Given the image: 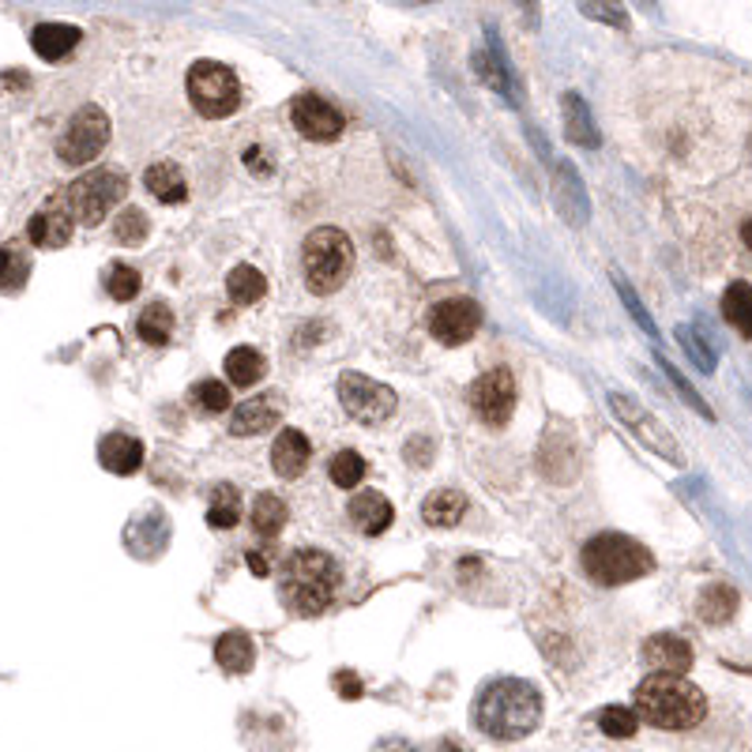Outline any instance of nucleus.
<instances>
[{"mask_svg": "<svg viewBox=\"0 0 752 752\" xmlns=\"http://www.w3.org/2000/svg\"><path fill=\"white\" fill-rule=\"evenodd\" d=\"M301 264H305V283H309L313 294H320V298L324 294H335L354 271L350 237L335 230V226H320V230L305 237Z\"/></svg>", "mask_w": 752, "mask_h": 752, "instance_id": "5", "label": "nucleus"}, {"mask_svg": "<svg viewBox=\"0 0 752 752\" xmlns=\"http://www.w3.org/2000/svg\"><path fill=\"white\" fill-rule=\"evenodd\" d=\"M474 68H478V76L486 79L493 91L508 95V102H520L516 79H512V68H508V57L501 53V42H497V34H493V27H489V53H474Z\"/></svg>", "mask_w": 752, "mask_h": 752, "instance_id": "19", "label": "nucleus"}, {"mask_svg": "<svg viewBox=\"0 0 752 752\" xmlns=\"http://www.w3.org/2000/svg\"><path fill=\"white\" fill-rule=\"evenodd\" d=\"M722 316L734 332L752 339V286L749 283H730L722 294Z\"/></svg>", "mask_w": 752, "mask_h": 752, "instance_id": "27", "label": "nucleus"}, {"mask_svg": "<svg viewBox=\"0 0 752 752\" xmlns=\"http://www.w3.org/2000/svg\"><path fill=\"white\" fill-rule=\"evenodd\" d=\"M741 241H745L749 249H752V219H749L745 226H741Z\"/></svg>", "mask_w": 752, "mask_h": 752, "instance_id": "49", "label": "nucleus"}, {"mask_svg": "<svg viewBox=\"0 0 752 752\" xmlns=\"http://www.w3.org/2000/svg\"><path fill=\"white\" fill-rule=\"evenodd\" d=\"M738 606H741V595L730 587V583H711L696 602V613H700V621H708V625H726V621H734Z\"/></svg>", "mask_w": 752, "mask_h": 752, "instance_id": "21", "label": "nucleus"}, {"mask_svg": "<svg viewBox=\"0 0 752 752\" xmlns=\"http://www.w3.org/2000/svg\"><path fill=\"white\" fill-rule=\"evenodd\" d=\"M659 365H662V373H666V376H670V380H674V388H677V395H681V399H685V403H689V407H692V410H696V414H704V418H708V422H715V414H711V407H708V403H704V399H700V395H696V392H692V384L685 380V376H681V373H677V369H674V365H670L666 358H659Z\"/></svg>", "mask_w": 752, "mask_h": 752, "instance_id": "41", "label": "nucleus"}, {"mask_svg": "<svg viewBox=\"0 0 752 752\" xmlns=\"http://www.w3.org/2000/svg\"><path fill=\"white\" fill-rule=\"evenodd\" d=\"M136 335H140L144 343H151V346H166V343H170V335H174V313H170V305H162V301L147 305V309L140 313V320H136Z\"/></svg>", "mask_w": 752, "mask_h": 752, "instance_id": "31", "label": "nucleus"}, {"mask_svg": "<svg viewBox=\"0 0 752 752\" xmlns=\"http://www.w3.org/2000/svg\"><path fill=\"white\" fill-rule=\"evenodd\" d=\"M583 16H591V19H606V23H613V27H617V31H629V16L621 12V8L583 4Z\"/></svg>", "mask_w": 752, "mask_h": 752, "instance_id": "43", "label": "nucleus"}, {"mask_svg": "<svg viewBox=\"0 0 752 752\" xmlns=\"http://www.w3.org/2000/svg\"><path fill=\"white\" fill-rule=\"evenodd\" d=\"M708 715V700L692 681L674 674H651L636 689V719L659 730H692Z\"/></svg>", "mask_w": 752, "mask_h": 752, "instance_id": "3", "label": "nucleus"}, {"mask_svg": "<svg viewBox=\"0 0 752 752\" xmlns=\"http://www.w3.org/2000/svg\"><path fill=\"white\" fill-rule=\"evenodd\" d=\"M147 230H151V222H147L144 211H136V207H128L113 219V237L121 245H144L147 241Z\"/></svg>", "mask_w": 752, "mask_h": 752, "instance_id": "37", "label": "nucleus"}, {"mask_svg": "<svg viewBox=\"0 0 752 752\" xmlns=\"http://www.w3.org/2000/svg\"><path fill=\"white\" fill-rule=\"evenodd\" d=\"M31 279V256L19 245H4L0 249V294H19Z\"/></svg>", "mask_w": 752, "mask_h": 752, "instance_id": "32", "label": "nucleus"}, {"mask_svg": "<svg viewBox=\"0 0 752 752\" xmlns=\"http://www.w3.org/2000/svg\"><path fill=\"white\" fill-rule=\"evenodd\" d=\"M125 196H128V177L121 170H113V166L83 174L79 181L65 188V204L79 226H98L106 219V211H110L113 204H121Z\"/></svg>", "mask_w": 752, "mask_h": 752, "instance_id": "6", "label": "nucleus"}, {"mask_svg": "<svg viewBox=\"0 0 752 752\" xmlns=\"http://www.w3.org/2000/svg\"><path fill=\"white\" fill-rule=\"evenodd\" d=\"M144 185L158 204H185V196H188L185 174L177 170L174 162H155L151 170L144 174Z\"/></svg>", "mask_w": 752, "mask_h": 752, "instance_id": "22", "label": "nucleus"}, {"mask_svg": "<svg viewBox=\"0 0 752 752\" xmlns=\"http://www.w3.org/2000/svg\"><path fill=\"white\" fill-rule=\"evenodd\" d=\"M215 662L226 670V674H249L253 662H256V647L245 632H226L215 643Z\"/></svg>", "mask_w": 752, "mask_h": 752, "instance_id": "23", "label": "nucleus"}, {"mask_svg": "<svg viewBox=\"0 0 752 752\" xmlns=\"http://www.w3.org/2000/svg\"><path fill=\"white\" fill-rule=\"evenodd\" d=\"M328 474H332V482H335V486H339V489H354V486H358V482L365 478V459H362L358 452H350V448H346V452H335V455H332V463H328Z\"/></svg>", "mask_w": 752, "mask_h": 752, "instance_id": "35", "label": "nucleus"}, {"mask_svg": "<svg viewBox=\"0 0 752 752\" xmlns=\"http://www.w3.org/2000/svg\"><path fill=\"white\" fill-rule=\"evenodd\" d=\"M241 520V497H237L234 486H215L211 489V504H207V523L215 531H230Z\"/></svg>", "mask_w": 752, "mask_h": 752, "instance_id": "33", "label": "nucleus"}, {"mask_svg": "<svg viewBox=\"0 0 752 752\" xmlns=\"http://www.w3.org/2000/svg\"><path fill=\"white\" fill-rule=\"evenodd\" d=\"M471 407L478 414V422H486L489 429L512 422L516 410V376L508 369H489L471 384Z\"/></svg>", "mask_w": 752, "mask_h": 752, "instance_id": "11", "label": "nucleus"}, {"mask_svg": "<svg viewBox=\"0 0 752 752\" xmlns=\"http://www.w3.org/2000/svg\"><path fill=\"white\" fill-rule=\"evenodd\" d=\"M106 140H110V117L98 110V106H83V110H76L72 121H68L61 144H57V155H61L65 166H87L102 155Z\"/></svg>", "mask_w": 752, "mask_h": 752, "instance_id": "9", "label": "nucleus"}, {"mask_svg": "<svg viewBox=\"0 0 752 752\" xmlns=\"http://www.w3.org/2000/svg\"><path fill=\"white\" fill-rule=\"evenodd\" d=\"M188 98L196 113L204 117H230L241 102V83L226 65L219 61H196L188 68Z\"/></svg>", "mask_w": 752, "mask_h": 752, "instance_id": "7", "label": "nucleus"}, {"mask_svg": "<svg viewBox=\"0 0 752 752\" xmlns=\"http://www.w3.org/2000/svg\"><path fill=\"white\" fill-rule=\"evenodd\" d=\"M106 290L113 294V301H132L136 290H140V271L128 264H113L106 271Z\"/></svg>", "mask_w": 752, "mask_h": 752, "instance_id": "38", "label": "nucleus"}, {"mask_svg": "<svg viewBox=\"0 0 752 752\" xmlns=\"http://www.w3.org/2000/svg\"><path fill=\"white\" fill-rule=\"evenodd\" d=\"M350 523L358 527L362 534H369V538H376V534H384L392 527V520H395V512H392V504L380 497V493H373V489H365V493H358V497L350 501Z\"/></svg>", "mask_w": 752, "mask_h": 752, "instance_id": "18", "label": "nucleus"}, {"mask_svg": "<svg viewBox=\"0 0 752 752\" xmlns=\"http://www.w3.org/2000/svg\"><path fill=\"white\" fill-rule=\"evenodd\" d=\"M290 121L294 128L305 136V140H316V144H328V140H339L343 136V113L335 110L332 102H324L320 95H298L290 102Z\"/></svg>", "mask_w": 752, "mask_h": 752, "instance_id": "13", "label": "nucleus"}, {"mask_svg": "<svg viewBox=\"0 0 752 752\" xmlns=\"http://www.w3.org/2000/svg\"><path fill=\"white\" fill-rule=\"evenodd\" d=\"M72 230H76V219L65 204V192L49 196L31 215V222H27V237H31L38 249H61V245L72 241Z\"/></svg>", "mask_w": 752, "mask_h": 752, "instance_id": "14", "label": "nucleus"}, {"mask_svg": "<svg viewBox=\"0 0 752 752\" xmlns=\"http://www.w3.org/2000/svg\"><path fill=\"white\" fill-rule=\"evenodd\" d=\"M79 38L83 34H79V27H72V23H42V27H34L31 46L42 61H61V57H68L79 46Z\"/></svg>", "mask_w": 752, "mask_h": 752, "instance_id": "20", "label": "nucleus"}, {"mask_svg": "<svg viewBox=\"0 0 752 752\" xmlns=\"http://www.w3.org/2000/svg\"><path fill=\"white\" fill-rule=\"evenodd\" d=\"M98 463L110 474H136L144 463V444L128 437V433H110L98 444Z\"/></svg>", "mask_w": 752, "mask_h": 752, "instance_id": "17", "label": "nucleus"}, {"mask_svg": "<svg viewBox=\"0 0 752 752\" xmlns=\"http://www.w3.org/2000/svg\"><path fill=\"white\" fill-rule=\"evenodd\" d=\"M564 136L576 147H598L595 121H591V110L580 95H564Z\"/></svg>", "mask_w": 752, "mask_h": 752, "instance_id": "26", "label": "nucleus"}, {"mask_svg": "<svg viewBox=\"0 0 752 752\" xmlns=\"http://www.w3.org/2000/svg\"><path fill=\"white\" fill-rule=\"evenodd\" d=\"M264 373H267V362L253 346H234V350L226 354V376H230L234 388H253V384H260Z\"/></svg>", "mask_w": 752, "mask_h": 752, "instance_id": "28", "label": "nucleus"}, {"mask_svg": "<svg viewBox=\"0 0 752 752\" xmlns=\"http://www.w3.org/2000/svg\"><path fill=\"white\" fill-rule=\"evenodd\" d=\"M583 572L598 583V587H621V583L643 580L655 572V553L629 534H595L580 553Z\"/></svg>", "mask_w": 752, "mask_h": 752, "instance_id": "4", "label": "nucleus"}, {"mask_svg": "<svg viewBox=\"0 0 752 752\" xmlns=\"http://www.w3.org/2000/svg\"><path fill=\"white\" fill-rule=\"evenodd\" d=\"M677 343L685 346V354L692 358V365H696L700 373H715V350L700 339L696 328H677Z\"/></svg>", "mask_w": 752, "mask_h": 752, "instance_id": "40", "label": "nucleus"}, {"mask_svg": "<svg viewBox=\"0 0 752 752\" xmlns=\"http://www.w3.org/2000/svg\"><path fill=\"white\" fill-rule=\"evenodd\" d=\"M309 455H313V444L305 433L298 429H283L279 441L271 444V467L275 474H283V478H298L309 467Z\"/></svg>", "mask_w": 752, "mask_h": 752, "instance_id": "16", "label": "nucleus"}, {"mask_svg": "<svg viewBox=\"0 0 752 752\" xmlns=\"http://www.w3.org/2000/svg\"><path fill=\"white\" fill-rule=\"evenodd\" d=\"M376 752H418V749H414L410 741H403V738H392V741H380Z\"/></svg>", "mask_w": 752, "mask_h": 752, "instance_id": "46", "label": "nucleus"}, {"mask_svg": "<svg viewBox=\"0 0 752 752\" xmlns=\"http://www.w3.org/2000/svg\"><path fill=\"white\" fill-rule=\"evenodd\" d=\"M226 290H230V301H237V305H256L267 294V283H264V275L256 271V267L241 264V267H234V271H230Z\"/></svg>", "mask_w": 752, "mask_h": 752, "instance_id": "34", "label": "nucleus"}, {"mask_svg": "<svg viewBox=\"0 0 752 752\" xmlns=\"http://www.w3.org/2000/svg\"><path fill=\"white\" fill-rule=\"evenodd\" d=\"M429 448L433 444L425 441V437H418V441H410L407 444V463H418V467H429L433 463V455H429Z\"/></svg>", "mask_w": 752, "mask_h": 752, "instance_id": "45", "label": "nucleus"}, {"mask_svg": "<svg viewBox=\"0 0 752 752\" xmlns=\"http://www.w3.org/2000/svg\"><path fill=\"white\" fill-rule=\"evenodd\" d=\"M249 568H253V576H271V564H267V557H260V553H249Z\"/></svg>", "mask_w": 752, "mask_h": 752, "instance_id": "47", "label": "nucleus"}, {"mask_svg": "<svg viewBox=\"0 0 752 752\" xmlns=\"http://www.w3.org/2000/svg\"><path fill=\"white\" fill-rule=\"evenodd\" d=\"M245 162H249L256 174H267V170H271V166H267V158L260 162V155H256V147H249V151H245Z\"/></svg>", "mask_w": 752, "mask_h": 752, "instance_id": "48", "label": "nucleus"}, {"mask_svg": "<svg viewBox=\"0 0 752 752\" xmlns=\"http://www.w3.org/2000/svg\"><path fill=\"white\" fill-rule=\"evenodd\" d=\"M339 564L324 550H298L283 561L279 572V598L298 617H316L339 595Z\"/></svg>", "mask_w": 752, "mask_h": 752, "instance_id": "2", "label": "nucleus"}, {"mask_svg": "<svg viewBox=\"0 0 752 752\" xmlns=\"http://www.w3.org/2000/svg\"><path fill=\"white\" fill-rule=\"evenodd\" d=\"M335 692H339L343 700H358L362 696V677H354L350 670H339V674H335Z\"/></svg>", "mask_w": 752, "mask_h": 752, "instance_id": "44", "label": "nucleus"}, {"mask_svg": "<svg viewBox=\"0 0 752 752\" xmlns=\"http://www.w3.org/2000/svg\"><path fill=\"white\" fill-rule=\"evenodd\" d=\"M478 324H482V313H478V305H474L471 298L437 301V305H433V313H429L433 339L444 343V346H463L467 339H474Z\"/></svg>", "mask_w": 752, "mask_h": 752, "instance_id": "12", "label": "nucleus"}, {"mask_svg": "<svg viewBox=\"0 0 752 752\" xmlns=\"http://www.w3.org/2000/svg\"><path fill=\"white\" fill-rule=\"evenodd\" d=\"M598 730L606 738H632L640 730V719L632 708H621V704H610L598 711Z\"/></svg>", "mask_w": 752, "mask_h": 752, "instance_id": "36", "label": "nucleus"}, {"mask_svg": "<svg viewBox=\"0 0 752 752\" xmlns=\"http://www.w3.org/2000/svg\"><path fill=\"white\" fill-rule=\"evenodd\" d=\"M557 200H561V215H568V222H583L587 219V196H583V185H580V177H576V170H572L568 162H561L557 166Z\"/></svg>", "mask_w": 752, "mask_h": 752, "instance_id": "29", "label": "nucleus"}, {"mask_svg": "<svg viewBox=\"0 0 752 752\" xmlns=\"http://www.w3.org/2000/svg\"><path fill=\"white\" fill-rule=\"evenodd\" d=\"M279 422V407L271 399H249L234 410L230 418V433L234 437H253V433H264Z\"/></svg>", "mask_w": 752, "mask_h": 752, "instance_id": "25", "label": "nucleus"}, {"mask_svg": "<svg viewBox=\"0 0 752 752\" xmlns=\"http://www.w3.org/2000/svg\"><path fill=\"white\" fill-rule=\"evenodd\" d=\"M610 410L617 414V422L625 425L629 433H636L643 448L662 455V459L674 463V467H685V455H681V444L674 441V433H670L666 425H662L651 410H643L636 399H629V395L613 392L610 395Z\"/></svg>", "mask_w": 752, "mask_h": 752, "instance_id": "8", "label": "nucleus"}, {"mask_svg": "<svg viewBox=\"0 0 752 752\" xmlns=\"http://www.w3.org/2000/svg\"><path fill=\"white\" fill-rule=\"evenodd\" d=\"M286 520H290V512H286V501L275 497V493H260V497L253 501V531L260 534V538H275Z\"/></svg>", "mask_w": 752, "mask_h": 752, "instance_id": "30", "label": "nucleus"}, {"mask_svg": "<svg viewBox=\"0 0 752 752\" xmlns=\"http://www.w3.org/2000/svg\"><path fill=\"white\" fill-rule=\"evenodd\" d=\"M192 403L207 414H222L230 410V392H226L222 380H200L192 388Z\"/></svg>", "mask_w": 752, "mask_h": 752, "instance_id": "39", "label": "nucleus"}, {"mask_svg": "<svg viewBox=\"0 0 752 752\" xmlns=\"http://www.w3.org/2000/svg\"><path fill=\"white\" fill-rule=\"evenodd\" d=\"M463 512H467V497L459 489H437L422 504V520L429 527H455L463 520Z\"/></svg>", "mask_w": 752, "mask_h": 752, "instance_id": "24", "label": "nucleus"}, {"mask_svg": "<svg viewBox=\"0 0 752 752\" xmlns=\"http://www.w3.org/2000/svg\"><path fill=\"white\" fill-rule=\"evenodd\" d=\"M474 722L493 741H520L542 722V692L531 681L501 677L482 689L474 704Z\"/></svg>", "mask_w": 752, "mask_h": 752, "instance_id": "1", "label": "nucleus"}, {"mask_svg": "<svg viewBox=\"0 0 752 752\" xmlns=\"http://www.w3.org/2000/svg\"><path fill=\"white\" fill-rule=\"evenodd\" d=\"M643 662H647L655 674H674L685 677V670L692 666V647L689 640L674 636V632H659L643 643Z\"/></svg>", "mask_w": 752, "mask_h": 752, "instance_id": "15", "label": "nucleus"}, {"mask_svg": "<svg viewBox=\"0 0 752 752\" xmlns=\"http://www.w3.org/2000/svg\"><path fill=\"white\" fill-rule=\"evenodd\" d=\"M613 286H617V294H621V298H625L629 313H632V316H636V320H640V328L647 332L651 339H655V335H659V332H655V324H651V316L643 313V305H640V298H636V294H632V286H629L625 279H621V275H613Z\"/></svg>", "mask_w": 752, "mask_h": 752, "instance_id": "42", "label": "nucleus"}, {"mask_svg": "<svg viewBox=\"0 0 752 752\" xmlns=\"http://www.w3.org/2000/svg\"><path fill=\"white\" fill-rule=\"evenodd\" d=\"M339 403L354 422L365 425H380L384 418H392L399 399L388 384H376L365 373H343L339 376Z\"/></svg>", "mask_w": 752, "mask_h": 752, "instance_id": "10", "label": "nucleus"}]
</instances>
